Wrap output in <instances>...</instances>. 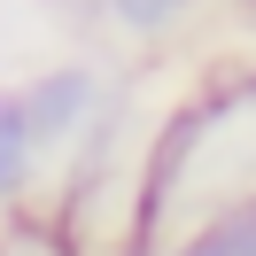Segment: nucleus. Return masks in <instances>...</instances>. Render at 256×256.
Instances as JSON below:
<instances>
[{
    "mask_svg": "<svg viewBox=\"0 0 256 256\" xmlns=\"http://www.w3.org/2000/svg\"><path fill=\"white\" fill-rule=\"evenodd\" d=\"M39 171H47V156L32 140V116H24L16 86H0V210H24V194L39 186Z\"/></svg>",
    "mask_w": 256,
    "mask_h": 256,
    "instance_id": "3",
    "label": "nucleus"
},
{
    "mask_svg": "<svg viewBox=\"0 0 256 256\" xmlns=\"http://www.w3.org/2000/svg\"><path fill=\"white\" fill-rule=\"evenodd\" d=\"M202 16V0H101V32L132 39V47H163Z\"/></svg>",
    "mask_w": 256,
    "mask_h": 256,
    "instance_id": "4",
    "label": "nucleus"
},
{
    "mask_svg": "<svg viewBox=\"0 0 256 256\" xmlns=\"http://www.w3.org/2000/svg\"><path fill=\"white\" fill-rule=\"evenodd\" d=\"M163 256H256V194H233V202L202 210L194 225H178Z\"/></svg>",
    "mask_w": 256,
    "mask_h": 256,
    "instance_id": "2",
    "label": "nucleus"
},
{
    "mask_svg": "<svg viewBox=\"0 0 256 256\" xmlns=\"http://www.w3.org/2000/svg\"><path fill=\"white\" fill-rule=\"evenodd\" d=\"M16 101L24 116H32V140L39 156H70V148L101 140V124H109V70L101 62H47L32 70V78H16Z\"/></svg>",
    "mask_w": 256,
    "mask_h": 256,
    "instance_id": "1",
    "label": "nucleus"
}]
</instances>
